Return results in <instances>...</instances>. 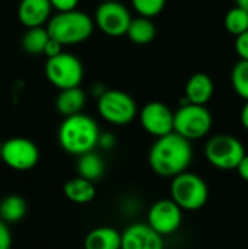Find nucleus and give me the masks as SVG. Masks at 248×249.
<instances>
[{
    "instance_id": "4468645a",
    "label": "nucleus",
    "mask_w": 248,
    "mask_h": 249,
    "mask_svg": "<svg viewBox=\"0 0 248 249\" xmlns=\"http://www.w3.org/2000/svg\"><path fill=\"white\" fill-rule=\"evenodd\" d=\"M53 6L50 0H20L18 6V19L26 28L44 26L51 19Z\"/></svg>"
},
{
    "instance_id": "cd10ccee",
    "label": "nucleus",
    "mask_w": 248,
    "mask_h": 249,
    "mask_svg": "<svg viewBox=\"0 0 248 249\" xmlns=\"http://www.w3.org/2000/svg\"><path fill=\"white\" fill-rule=\"evenodd\" d=\"M12 247V233L6 222L0 219V249H10Z\"/></svg>"
},
{
    "instance_id": "aec40b11",
    "label": "nucleus",
    "mask_w": 248,
    "mask_h": 249,
    "mask_svg": "<svg viewBox=\"0 0 248 249\" xmlns=\"http://www.w3.org/2000/svg\"><path fill=\"white\" fill-rule=\"evenodd\" d=\"M126 35L132 42L137 45H146L155 39L156 28H155V23L151 20V18L139 16L132 20Z\"/></svg>"
},
{
    "instance_id": "72a5a7b5",
    "label": "nucleus",
    "mask_w": 248,
    "mask_h": 249,
    "mask_svg": "<svg viewBox=\"0 0 248 249\" xmlns=\"http://www.w3.org/2000/svg\"><path fill=\"white\" fill-rule=\"evenodd\" d=\"M101 1H110V0H101Z\"/></svg>"
},
{
    "instance_id": "39448f33",
    "label": "nucleus",
    "mask_w": 248,
    "mask_h": 249,
    "mask_svg": "<svg viewBox=\"0 0 248 249\" xmlns=\"http://www.w3.org/2000/svg\"><path fill=\"white\" fill-rule=\"evenodd\" d=\"M247 155L240 139L231 134H216L205 146L206 160L219 171H234Z\"/></svg>"
},
{
    "instance_id": "1a4fd4ad",
    "label": "nucleus",
    "mask_w": 248,
    "mask_h": 249,
    "mask_svg": "<svg viewBox=\"0 0 248 249\" xmlns=\"http://www.w3.org/2000/svg\"><path fill=\"white\" fill-rule=\"evenodd\" d=\"M0 158L10 169L25 172L37 166L39 160V150L29 139L12 137L1 144Z\"/></svg>"
},
{
    "instance_id": "7ed1b4c3",
    "label": "nucleus",
    "mask_w": 248,
    "mask_h": 249,
    "mask_svg": "<svg viewBox=\"0 0 248 249\" xmlns=\"http://www.w3.org/2000/svg\"><path fill=\"white\" fill-rule=\"evenodd\" d=\"M95 22L92 18L77 9L70 12H57L47 23L51 38L63 45H75L86 41L94 32Z\"/></svg>"
},
{
    "instance_id": "b1692460",
    "label": "nucleus",
    "mask_w": 248,
    "mask_h": 249,
    "mask_svg": "<svg viewBox=\"0 0 248 249\" xmlns=\"http://www.w3.org/2000/svg\"><path fill=\"white\" fill-rule=\"evenodd\" d=\"M231 83L235 93L248 101V60H240L231 71Z\"/></svg>"
},
{
    "instance_id": "4be33fe9",
    "label": "nucleus",
    "mask_w": 248,
    "mask_h": 249,
    "mask_svg": "<svg viewBox=\"0 0 248 249\" xmlns=\"http://www.w3.org/2000/svg\"><path fill=\"white\" fill-rule=\"evenodd\" d=\"M26 201L16 194L7 196L0 201V219L6 223H16L26 214Z\"/></svg>"
},
{
    "instance_id": "f03ea898",
    "label": "nucleus",
    "mask_w": 248,
    "mask_h": 249,
    "mask_svg": "<svg viewBox=\"0 0 248 249\" xmlns=\"http://www.w3.org/2000/svg\"><path fill=\"white\" fill-rule=\"evenodd\" d=\"M99 127L96 121L86 114H76L64 117L58 127L60 147L73 156H80L95 150L99 142Z\"/></svg>"
},
{
    "instance_id": "bb28decb",
    "label": "nucleus",
    "mask_w": 248,
    "mask_h": 249,
    "mask_svg": "<svg viewBox=\"0 0 248 249\" xmlns=\"http://www.w3.org/2000/svg\"><path fill=\"white\" fill-rule=\"evenodd\" d=\"M63 47H64V45H63L61 42H58L57 39H54V38L50 36V39H48V42H47V45H45V50H44V55H45L47 58L56 57V55H58V54L63 53Z\"/></svg>"
},
{
    "instance_id": "6e6552de",
    "label": "nucleus",
    "mask_w": 248,
    "mask_h": 249,
    "mask_svg": "<svg viewBox=\"0 0 248 249\" xmlns=\"http://www.w3.org/2000/svg\"><path fill=\"white\" fill-rule=\"evenodd\" d=\"M98 112L102 120L113 125H126L136 118L137 105L127 92L108 89L99 95Z\"/></svg>"
},
{
    "instance_id": "9d476101",
    "label": "nucleus",
    "mask_w": 248,
    "mask_h": 249,
    "mask_svg": "<svg viewBox=\"0 0 248 249\" xmlns=\"http://www.w3.org/2000/svg\"><path fill=\"white\" fill-rule=\"evenodd\" d=\"M132 20L129 9L117 0L102 1L95 12V25L102 34L113 38L126 35Z\"/></svg>"
},
{
    "instance_id": "20e7f679",
    "label": "nucleus",
    "mask_w": 248,
    "mask_h": 249,
    "mask_svg": "<svg viewBox=\"0 0 248 249\" xmlns=\"http://www.w3.org/2000/svg\"><path fill=\"white\" fill-rule=\"evenodd\" d=\"M170 194L183 210L197 212L203 209L209 200V187L200 175L186 171L171 178Z\"/></svg>"
},
{
    "instance_id": "473e14b6",
    "label": "nucleus",
    "mask_w": 248,
    "mask_h": 249,
    "mask_svg": "<svg viewBox=\"0 0 248 249\" xmlns=\"http://www.w3.org/2000/svg\"><path fill=\"white\" fill-rule=\"evenodd\" d=\"M235 6H238V7L248 12V0H235Z\"/></svg>"
},
{
    "instance_id": "a211bd4d",
    "label": "nucleus",
    "mask_w": 248,
    "mask_h": 249,
    "mask_svg": "<svg viewBox=\"0 0 248 249\" xmlns=\"http://www.w3.org/2000/svg\"><path fill=\"white\" fill-rule=\"evenodd\" d=\"M63 193L66 198L75 204H88L95 198L96 188L92 181H88L77 175L76 178H72L64 184Z\"/></svg>"
},
{
    "instance_id": "6ab92c4d",
    "label": "nucleus",
    "mask_w": 248,
    "mask_h": 249,
    "mask_svg": "<svg viewBox=\"0 0 248 249\" xmlns=\"http://www.w3.org/2000/svg\"><path fill=\"white\" fill-rule=\"evenodd\" d=\"M77 165H76V169H77V175L88 179V181H98L104 177L105 174V162L104 159L95 153L94 150L92 152H88L85 155H80L77 156Z\"/></svg>"
},
{
    "instance_id": "c85d7f7f",
    "label": "nucleus",
    "mask_w": 248,
    "mask_h": 249,
    "mask_svg": "<svg viewBox=\"0 0 248 249\" xmlns=\"http://www.w3.org/2000/svg\"><path fill=\"white\" fill-rule=\"evenodd\" d=\"M50 3L57 12H70L77 7L79 0H50Z\"/></svg>"
},
{
    "instance_id": "f257e3e1",
    "label": "nucleus",
    "mask_w": 248,
    "mask_h": 249,
    "mask_svg": "<svg viewBox=\"0 0 248 249\" xmlns=\"http://www.w3.org/2000/svg\"><path fill=\"white\" fill-rule=\"evenodd\" d=\"M193 160L191 142L175 131L153 142L148 162L151 169L164 178H174L189 169Z\"/></svg>"
},
{
    "instance_id": "423d86ee",
    "label": "nucleus",
    "mask_w": 248,
    "mask_h": 249,
    "mask_svg": "<svg viewBox=\"0 0 248 249\" xmlns=\"http://www.w3.org/2000/svg\"><path fill=\"white\" fill-rule=\"evenodd\" d=\"M213 117L206 105L186 104L174 112V131L187 140H199L209 134Z\"/></svg>"
},
{
    "instance_id": "dca6fc26",
    "label": "nucleus",
    "mask_w": 248,
    "mask_h": 249,
    "mask_svg": "<svg viewBox=\"0 0 248 249\" xmlns=\"http://www.w3.org/2000/svg\"><path fill=\"white\" fill-rule=\"evenodd\" d=\"M85 249H121V232L111 226H99L92 229L85 241Z\"/></svg>"
},
{
    "instance_id": "7c9ffc66",
    "label": "nucleus",
    "mask_w": 248,
    "mask_h": 249,
    "mask_svg": "<svg viewBox=\"0 0 248 249\" xmlns=\"http://www.w3.org/2000/svg\"><path fill=\"white\" fill-rule=\"evenodd\" d=\"M235 171L238 172L240 178L248 184V153L243 158V160L240 162V165H238V168Z\"/></svg>"
},
{
    "instance_id": "2eb2a0df",
    "label": "nucleus",
    "mask_w": 248,
    "mask_h": 249,
    "mask_svg": "<svg viewBox=\"0 0 248 249\" xmlns=\"http://www.w3.org/2000/svg\"><path fill=\"white\" fill-rule=\"evenodd\" d=\"M215 93V83L206 73H194L186 83L184 98L189 104L206 105Z\"/></svg>"
},
{
    "instance_id": "a878e982",
    "label": "nucleus",
    "mask_w": 248,
    "mask_h": 249,
    "mask_svg": "<svg viewBox=\"0 0 248 249\" xmlns=\"http://www.w3.org/2000/svg\"><path fill=\"white\" fill-rule=\"evenodd\" d=\"M235 51L240 60H248V31L235 36Z\"/></svg>"
},
{
    "instance_id": "0eeeda50",
    "label": "nucleus",
    "mask_w": 248,
    "mask_h": 249,
    "mask_svg": "<svg viewBox=\"0 0 248 249\" xmlns=\"http://www.w3.org/2000/svg\"><path fill=\"white\" fill-rule=\"evenodd\" d=\"M45 77L58 90L77 88L83 80V64L70 53H61L45 61Z\"/></svg>"
},
{
    "instance_id": "393cba45",
    "label": "nucleus",
    "mask_w": 248,
    "mask_h": 249,
    "mask_svg": "<svg viewBox=\"0 0 248 249\" xmlns=\"http://www.w3.org/2000/svg\"><path fill=\"white\" fill-rule=\"evenodd\" d=\"M132 4L139 16L152 19L164 10L167 0H132Z\"/></svg>"
},
{
    "instance_id": "ddd939ff",
    "label": "nucleus",
    "mask_w": 248,
    "mask_h": 249,
    "mask_svg": "<svg viewBox=\"0 0 248 249\" xmlns=\"http://www.w3.org/2000/svg\"><path fill=\"white\" fill-rule=\"evenodd\" d=\"M121 249H165V242L148 223H133L121 232Z\"/></svg>"
},
{
    "instance_id": "f8f14e48",
    "label": "nucleus",
    "mask_w": 248,
    "mask_h": 249,
    "mask_svg": "<svg viewBox=\"0 0 248 249\" xmlns=\"http://www.w3.org/2000/svg\"><path fill=\"white\" fill-rule=\"evenodd\" d=\"M139 120L143 130L155 139L164 137L174 131V112L164 102H148L142 108Z\"/></svg>"
},
{
    "instance_id": "2f4dec72",
    "label": "nucleus",
    "mask_w": 248,
    "mask_h": 249,
    "mask_svg": "<svg viewBox=\"0 0 248 249\" xmlns=\"http://www.w3.org/2000/svg\"><path fill=\"white\" fill-rule=\"evenodd\" d=\"M240 120H241V125L244 127V130L248 131V101H246V104H244V107L241 109Z\"/></svg>"
},
{
    "instance_id": "f3484780",
    "label": "nucleus",
    "mask_w": 248,
    "mask_h": 249,
    "mask_svg": "<svg viewBox=\"0 0 248 249\" xmlns=\"http://www.w3.org/2000/svg\"><path fill=\"white\" fill-rule=\"evenodd\" d=\"M85 104H86V95L80 89V86L63 89L56 98V109L63 117L80 114Z\"/></svg>"
},
{
    "instance_id": "9b49d317",
    "label": "nucleus",
    "mask_w": 248,
    "mask_h": 249,
    "mask_svg": "<svg viewBox=\"0 0 248 249\" xmlns=\"http://www.w3.org/2000/svg\"><path fill=\"white\" fill-rule=\"evenodd\" d=\"M183 209L172 198L155 201L148 212V225L162 236L174 235L183 223Z\"/></svg>"
},
{
    "instance_id": "412c9836",
    "label": "nucleus",
    "mask_w": 248,
    "mask_h": 249,
    "mask_svg": "<svg viewBox=\"0 0 248 249\" xmlns=\"http://www.w3.org/2000/svg\"><path fill=\"white\" fill-rule=\"evenodd\" d=\"M50 39V34L47 31V26H35V28H28L26 32L22 36V48L25 53L32 54V55H39L44 54L45 45Z\"/></svg>"
},
{
    "instance_id": "5701e85b",
    "label": "nucleus",
    "mask_w": 248,
    "mask_h": 249,
    "mask_svg": "<svg viewBox=\"0 0 248 249\" xmlns=\"http://www.w3.org/2000/svg\"><path fill=\"white\" fill-rule=\"evenodd\" d=\"M224 25H225V29L234 35V36H238L244 32L248 31V12L238 7V6H234L232 9H229L224 18Z\"/></svg>"
},
{
    "instance_id": "c756f323",
    "label": "nucleus",
    "mask_w": 248,
    "mask_h": 249,
    "mask_svg": "<svg viewBox=\"0 0 248 249\" xmlns=\"http://www.w3.org/2000/svg\"><path fill=\"white\" fill-rule=\"evenodd\" d=\"M115 143H117V139H115V136L113 133H101L99 142H98L99 147L110 150V149H113L115 146Z\"/></svg>"
}]
</instances>
